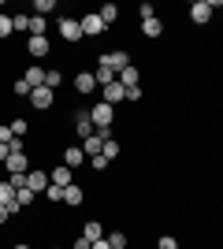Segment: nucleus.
I'll return each instance as SVG.
<instances>
[{"mask_svg": "<svg viewBox=\"0 0 223 249\" xmlns=\"http://www.w3.org/2000/svg\"><path fill=\"white\" fill-rule=\"evenodd\" d=\"M97 15H101V22H104V26H112V22L119 19V8H116V4H104V8L97 11Z\"/></svg>", "mask_w": 223, "mask_h": 249, "instance_id": "obj_22", "label": "nucleus"}, {"mask_svg": "<svg viewBox=\"0 0 223 249\" xmlns=\"http://www.w3.org/2000/svg\"><path fill=\"white\" fill-rule=\"evenodd\" d=\"M138 19L141 22H145V19H156V8H153L149 0H145V4H138Z\"/></svg>", "mask_w": 223, "mask_h": 249, "instance_id": "obj_30", "label": "nucleus"}, {"mask_svg": "<svg viewBox=\"0 0 223 249\" xmlns=\"http://www.w3.org/2000/svg\"><path fill=\"white\" fill-rule=\"evenodd\" d=\"M108 167V156H93V171H104Z\"/></svg>", "mask_w": 223, "mask_h": 249, "instance_id": "obj_36", "label": "nucleus"}, {"mask_svg": "<svg viewBox=\"0 0 223 249\" xmlns=\"http://www.w3.org/2000/svg\"><path fill=\"white\" fill-rule=\"evenodd\" d=\"M26 190H34V194H45V190H49V171H37V167H30V171H26Z\"/></svg>", "mask_w": 223, "mask_h": 249, "instance_id": "obj_7", "label": "nucleus"}, {"mask_svg": "<svg viewBox=\"0 0 223 249\" xmlns=\"http://www.w3.org/2000/svg\"><path fill=\"white\" fill-rule=\"evenodd\" d=\"M156 249H179V242L171 238V234H164V238H160V242H156Z\"/></svg>", "mask_w": 223, "mask_h": 249, "instance_id": "obj_33", "label": "nucleus"}, {"mask_svg": "<svg viewBox=\"0 0 223 249\" xmlns=\"http://www.w3.org/2000/svg\"><path fill=\"white\" fill-rule=\"evenodd\" d=\"M104 238H108V246H112V249H127V246H130L127 231H108Z\"/></svg>", "mask_w": 223, "mask_h": 249, "instance_id": "obj_21", "label": "nucleus"}, {"mask_svg": "<svg viewBox=\"0 0 223 249\" xmlns=\"http://www.w3.org/2000/svg\"><path fill=\"white\" fill-rule=\"evenodd\" d=\"M82 234H86V238H89V242H101V238H104V223H101V219H89Z\"/></svg>", "mask_w": 223, "mask_h": 249, "instance_id": "obj_19", "label": "nucleus"}, {"mask_svg": "<svg viewBox=\"0 0 223 249\" xmlns=\"http://www.w3.org/2000/svg\"><path fill=\"white\" fill-rule=\"evenodd\" d=\"M190 19L197 22V26H205V22L212 19V8H208V0H197V4H190Z\"/></svg>", "mask_w": 223, "mask_h": 249, "instance_id": "obj_11", "label": "nucleus"}, {"mask_svg": "<svg viewBox=\"0 0 223 249\" xmlns=\"http://www.w3.org/2000/svg\"><path fill=\"white\" fill-rule=\"evenodd\" d=\"M71 249H93V242L86 238V234H78V238H74V246Z\"/></svg>", "mask_w": 223, "mask_h": 249, "instance_id": "obj_35", "label": "nucleus"}, {"mask_svg": "<svg viewBox=\"0 0 223 249\" xmlns=\"http://www.w3.org/2000/svg\"><path fill=\"white\" fill-rule=\"evenodd\" d=\"M101 101H104V104H112V108H116V104H123V101H127V86H123V82L116 78L112 86H104V89H101Z\"/></svg>", "mask_w": 223, "mask_h": 249, "instance_id": "obj_4", "label": "nucleus"}, {"mask_svg": "<svg viewBox=\"0 0 223 249\" xmlns=\"http://www.w3.org/2000/svg\"><path fill=\"white\" fill-rule=\"evenodd\" d=\"M8 219H11V212H8L4 205H0V223H8Z\"/></svg>", "mask_w": 223, "mask_h": 249, "instance_id": "obj_38", "label": "nucleus"}, {"mask_svg": "<svg viewBox=\"0 0 223 249\" xmlns=\"http://www.w3.org/2000/svg\"><path fill=\"white\" fill-rule=\"evenodd\" d=\"M11 138H15V134H11V126H8V123H0V145H8Z\"/></svg>", "mask_w": 223, "mask_h": 249, "instance_id": "obj_34", "label": "nucleus"}, {"mask_svg": "<svg viewBox=\"0 0 223 249\" xmlns=\"http://www.w3.org/2000/svg\"><path fill=\"white\" fill-rule=\"evenodd\" d=\"M11 134H15V138H26V134H30V123H26V119H11Z\"/></svg>", "mask_w": 223, "mask_h": 249, "instance_id": "obj_26", "label": "nucleus"}, {"mask_svg": "<svg viewBox=\"0 0 223 249\" xmlns=\"http://www.w3.org/2000/svg\"><path fill=\"white\" fill-rule=\"evenodd\" d=\"M64 190H67V186H56V182H49V190H45V197L52 201V205H60V201H64Z\"/></svg>", "mask_w": 223, "mask_h": 249, "instance_id": "obj_27", "label": "nucleus"}, {"mask_svg": "<svg viewBox=\"0 0 223 249\" xmlns=\"http://www.w3.org/2000/svg\"><path fill=\"white\" fill-rule=\"evenodd\" d=\"M15 249H30V246H26V242H19V246H15Z\"/></svg>", "mask_w": 223, "mask_h": 249, "instance_id": "obj_40", "label": "nucleus"}, {"mask_svg": "<svg viewBox=\"0 0 223 249\" xmlns=\"http://www.w3.org/2000/svg\"><path fill=\"white\" fill-rule=\"evenodd\" d=\"M11 34H15V26H11V15H8V11H0V41H8Z\"/></svg>", "mask_w": 223, "mask_h": 249, "instance_id": "obj_23", "label": "nucleus"}, {"mask_svg": "<svg viewBox=\"0 0 223 249\" xmlns=\"http://www.w3.org/2000/svg\"><path fill=\"white\" fill-rule=\"evenodd\" d=\"M119 82L127 86V89H134V86H141V71L130 63V67H123V71H119Z\"/></svg>", "mask_w": 223, "mask_h": 249, "instance_id": "obj_16", "label": "nucleus"}, {"mask_svg": "<svg viewBox=\"0 0 223 249\" xmlns=\"http://www.w3.org/2000/svg\"><path fill=\"white\" fill-rule=\"evenodd\" d=\"M26 52H30L34 60H45V56L52 52V41H49V37H30V41H26Z\"/></svg>", "mask_w": 223, "mask_h": 249, "instance_id": "obj_9", "label": "nucleus"}, {"mask_svg": "<svg viewBox=\"0 0 223 249\" xmlns=\"http://www.w3.org/2000/svg\"><path fill=\"white\" fill-rule=\"evenodd\" d=\"M82 201H86V190L78 186V182H71V186L64 190V205H71V208H82Z\"/></svg>", "mask_w": 223, "mask_h": 249, "instance_id": "obj_14", "label": "nucleus"}, {"mask_svg": "<svg viewBox=\"0 0 223 249\" xmlns=\"http://www.w3.org/2000/svg\"><path fill=\"white\" fill-rule=\"evenodd\" d=\"M101 145H104V138H101V134H89V138L82 142V153L93 160V156H101Z\"/></svg>", "mask_w": 223, "mask_h": 249, "instance_id": "obj_17", "label": "nucleus"}, {"mask_svg": "<svg viewBox=\"0 0 223 249\" xmlns=\"http://www.w3.org/2000/svg\"><path fill=\"white\" fill-rule=\"evenodd\" d=\"M49 182H56V186H71V167H67V164H56L52 171H49Z\"/></svg>", "mask_w": 223, "mask_h": 249, "instance_id": "obj_15", "label": "nucleus"}, {"mask_svg": "<svg viewBox=\"0 0 223 249\" xmlns=\"http://www.w3.org/2000/svg\"><path fill=\"white\" fill-rule=\"evenodd\" d=\"M89 119H93L97 134L108 142V138H112V123H116V108H112V104H104V101H97L93 108H89Z\"/></svg>", "mask_w": 223, "mask_h": 249, "instance_id": "obj_1", "label": "nucleus"}, {"mask_svg": "<svg viewBox=\"0 0 223 249\" xmlns=\"http://www.w3.org/2000/svg\"><path fill=\"white\" fill-rule=\"evenodd\" d=\"M45 86H49V89L64 86V74H60V71H49V74H45Z\"/></svg>", "mask_w": 223, "mask_h": 249, "instance_id": "obj_31", "label": "nucleus"}, {"mask_svg": "<svg viewBox=\"0 0 223 249\" xmlns=\"http://www.w3.org/2000/svg\"><path fill=\"white\" fill-rule=\"evenodd\" d=\"M60 37H64L67 45H78L82 41V22L71 19V15H64V19H60Z\"/></svg>", "mask_w": 223, "mask_h": 249, "instance_id": "obj_2", "label": "nucleus"}, {"mask_svg": "<svg viewBox=\"0 0 223 249\" xmlns=\"http://www.w3.org/2000/svg\"><path fill=\"white\" fill-rule=\"evenodd\" d=\"M8 156H11V149H8V145H0V164H8Z\"/></svg>", "mask_w": 223, "mask_h": 249, "instance_id": "obj_37", "label": "nucleus"}, {"mask_svg": "<svg viewBox=\"0 0 223 249\" xmlns=\"http://www.w3.org/2000/svg\"><path fill=\"white\" fill-rule=\"evenodd\" d=\"M11 26H15L19 34H30V15H22V11H19V15H11Z\"/></svg>", "mask_w": 223, "mask_h": 249, "instance_id": "obj_25", "label": "nucleus"}, {"mask_svg": "<svg viewBox=\"0 0 223 249\" xmlns=\"http://www.w3.org/2000/svg\"><path fill=\"white\" fill-rule=\"evenodd\" d=\"M34 197H37L34 190H15V201H19V208H30V205H34Z\"/></svg>", "mask_w": 223, "mask_h": 249, "instance_id": "obj_28", "label": "nucleus"}, {"mask_svg": "<svg viewBox=\"0 0 223 249\" xmlns=\"http://www.w3.org/2000/svg\"><path fill=\"white\" fill-rule=\"evenodd\" d=\"M74 134L82 138V142H86L89 134H97V126H93V119H89V112H78V115H74Z\"/></svg>", "mask_w": 223, "mask_h": 249, "instance_id": "obj_10", "label": "nucleus"}, {"mask_svg": "<svg viewBox=\"0 0 223 249\" xmlns=\"http://www.w3.org/2000/svg\"><path fill=\"white\" fill-rule=\"evenodd\" d=\"M45 67H37V63H34V67H26V71H22V82L30 86V89H37V86H45Z\"/></svg>", "mask_w": 223, "mask_h": 249, "instance_id": "obj_12", "label": "nucleus"}, {"mask_svg": "<svg viewBox=\"0 0 223 249\" xmlns=\"http://www.w3.org/2000/svg\"><path fill=\"white\" fill-rule=\"evenodd\" d=\"M11 89H15V97H30V86L22 82V78H15V86H11Z\"/></svg>", "mask_w": 223, "mask_h": 249, "instance_id": "obj_32", "label": "nucleus"}, {"mask_svg": "<svg viewBox=\"0 0 223 249\" xmlns=\"http://www.w3.org/2000/svg\"><path fill=\"white\" fill-rule=\"evenodd\" d=\"M74 89H78V93H82V97H89V93H97L101 86H97L93 71H78V74H74Z\"/></svg>", "mask_w": 223, "mask_h": 249, "instance_id": "obj_6", "label": "nucleus"}, {"mask_svg": "<svg viewBox=\"0 0 223 249\" xmlns=\"http://www.w3.org/2000/svg\"><path fill=\"white\" fill-rule=\"evenodd\" d=\"M93 78H97V86H101V89H104V86H112V82H116L119 74L112 71V67H97V71H93Z\"/></svg>", "mask_w": 223, "mask_h": 249, "instance_id": "obj_20", "label": "nucleus"}, {"mask_svg": "<svg viewBox=\"0 0 223 249\" xmlns=\"http://www.w3.org/2000/svg\"><path fill=\"white\" fill-rule=\"evenodd\" d=\"M82 37H101L104 34V22H101V15L97 11H82Z\"/></svg>", "mask_w": 223, "mask_h": 249, "instance_id": "obj_3", "label": "nucleus"}, {"mask_svg": "<svg viewBox=\"0 0 223 249\" xmlns=\"http://www.w3.org/2000/svg\"><path fill=\"white\" fill-rule=\"evenodd\" d=\"M141 34H145L149 41H156L160 34H164V22H160V19H145V22H141Z\"/></svg>", "mask_w": 223, "mask_h": 249, "instance_id": "obj_18", "label": "nucleus"}, {"mask_svg": "<svg viewBox=\"0 0 223 249\" xmlns=\"http://www.w3.org/2000/svg\"><path fill=\"white\" fill-rule=\"evenodd\" d=\"M82 160H89V156L82 153V145H67L64 149V164L71 167V171H74V167H82Z\"/></svg>", "mask_w": 223, "mask_h": 249, "instance_id": "obj_13", "label": "nucleus"}, {"mask_svg": "<svg viewBox=\"0 0 223 249\" xmlns=\"http://www.w3.org/2000/svg\"><path fill=\"white\" fill-rule=\"evenodd\" d=\"M93 249H112V246H108V238H101V242H93Z\"/></svg>", "mask_w": 223, "mask_h": 249, "instance_id": "obj_39", "label": "nucleus"}, {"mask_svg": "<svg viewBox=\"0 0 223 249\" xmlns=\"http://www.w3.org/2000/svg\"><path fill=\"white\" fill-rule=\"evenodd\" d=\"M34 11H37L41 19H49V15L56 11V0H34Z\"/></svg>", "mask_w": 223, "mask_h": 249, "instance_id": "obj_24", "label": "nucleus"}, {"mask_svg": "<svg viewBox=\"0 0 223 249\" xmlns=\"http://www.w3.org/2000/svg\"><path fill=\"white\" fill-rule=\"evenodd\" d=\"M101 156H108V160H116V156H119V142H112V138H108L104 145H101Z\"/></svg>", "mask_w": 223, "mask_h": 249, "instance_id": "obj_29", "label": "nucleus"}, {"mask_svg": "<svg viewBox=\"0 0 223 249\" xmlns=\"http://www.w3.org/2000/svg\"><path fill=\"white\" fill-rule=\"evenodd\" d=\"M4 167H8V175H26V171H30V156L26 153H11Z\"/></svg>", "mask_w": 223, "mask_h": 249, "instance_id": "obj_8", "label": "nucleus"}, {"mask_svg": "<svg viewBox=\"0 0 223 249\" xmlns=\"http://www.w3.org/2000/svg\"><path fill=\"white\" fill-rule=\"evenodd\" d=\"M52 89H49V86H37V89H30V104L34 108H37V112H49V108H52Z\"/></svg>", "mask_w": 223, "mask_h": 249, "instance_id": "obj_5", "label": "nucleus"}]
</instances>
